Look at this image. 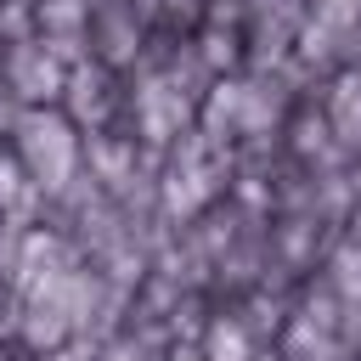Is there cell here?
Wrapping results in <instances>:
<instances>
[{
	"instance_id": "2",
	"label": "cell",
	"mask_w": 361,
	"mask_h": 361,
	"mask_svg": "<svg viewBox=\"0 0 361 361\" xmlns=\"http://www.w3.org/2000/svg\"><path fill=\"white\" fill-rule=\"evenodd\" d=\"M214 361H243V333L237 327H214Z\"/></svg>"
},
{
	"instance_id": "1",
	"label": "cell",
	"mask_w": 361,
	"mask_h": 361,
	"mask_svg": "<svg viewBox=\"0 0 361 361\" xmlns=\"http://www.w3.org/2000/svg\"><path fill=\"white\" fill-rule=\"evenodd\" d=\"M23 152H28V164L45 186H62V175L73 169V135H68L62 118H28L23 124Z\"/></svg>"
}]
</instances>
